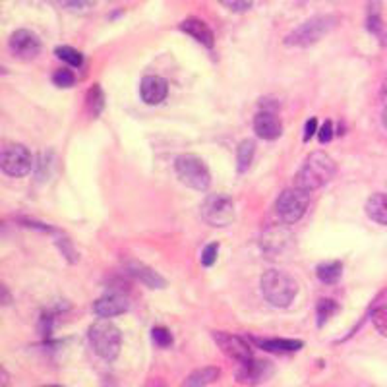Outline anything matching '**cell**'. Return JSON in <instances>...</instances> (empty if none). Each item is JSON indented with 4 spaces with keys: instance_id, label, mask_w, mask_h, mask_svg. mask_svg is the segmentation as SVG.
<instances>
[{
    "instance_id": "obj_1",
    "label": "cell",
    "mask_w": 387,
    "mask_h": 387,
    "mask_svg": "<svg viewBox=\"0 0 387 387\" xmlns=\"http://www.w3.org/2000/svg\"><path fill=\"white\" fill-rule=\"evenodd\" d=\"M337 165L335 161L329 157L328 153L323 152H314L310 153L304 165L298 168L295 177V186L306 192H314L321 186H326L335 177Z\"/></svg>"
},
{
    "instance_id": "obj_2",
    "label": "cell",
    "mask_w": 387,
    "mask_h": 387,
    "mask_svg": "<svg viewBox=\"0 0 387 387\" xmlns=\"http://www.w3.org/2000/svg\"><path fill=\"white\" fill-rule=\"evenodd\" d=\"M261 293L265 300L275 308H286L295 300L298 293V283L289 273L279 270H270L261 275Z\"/></svg>"
},
{
    "instance_id": "obj_3",
    "label": "cell",
    "mask_w": 387,
    "mask_h": 387,
    "mask_svg": "<svg viewBox=\"0 0 387 387\" xmlns=\"http://www.w3.org/2000/svg\"><path fill=\"white\" fill-rule=\"evenodd\" d=\"M89 343L97 356L103 360H115L122 346V335L120 329L110 323L109 320H99L89 328Z\"/></svg>"
},
{
    "instance_id": "obj_4",
    "label": "cell",
    "mask_w": 387,
    "mask_h": 387,
    "mask_svg": "<svg viewBox=\"0 0 387 387\" xmlns=\"http://www.w3.org/2000/svg\"><path fill=\"white\" fill-rule=\"evenodd\" d=\"M335 16H316L310 17L308 22H304L302 26H298L295 31L286 35L285 43L289 47H310V45H316L320 41L321 37L326 35L337 26Z\"/></svg>"
},
{
    "instance_id": "obj_5",
    "label": "cell",
    "mask_w": 387,
    "mask_h": 387,
    "mask_svg": "<svg viewBox=\"0 0 387 387\" xmlns=\"http://www.w3.org/2000/svg\"><path fill=\"white\" fill-rule=\"evenodd\" d=\"M175 170H177V177L180 178V182L188 188L198 190V192H203V190L210 188V168L198 155H180V157H177Z\"/></svg>"
},
{
    "instance_id": "obj_6",
    "label": "cell",
    "mask_w": 387,
    "mask_h": 387,
    "mask_svg": "<svg viewBox=\"0 0 387 387\" xmlns=\"http://www.w3.org/2000/svg\"><path fill=\"white\" fill-rule=\"evenodd\" d=\"M310 192L300 190V188H286L285 192L281 194L275 202V215L281 223L286 225H293L296 221L302 219V215L308 210V203H310Z\"/></svg>"
},
{
    "instance_id": "obj_7",
    "label": "cell",
    "mask_w": 387,
    "mask_h": 387,
    "mask_svg": "<svg viewBox=\"0 0 387 387\" xmlns=\"http://www.w3.org/2000/svg\"><path fill=\"white\" fill-rule=\"evenodd\" d=\"M200 213L211 227H227L235 219V202L227 194H210L202 202Z\"/></svg>"
},
{
    "instance_id": "obj_8",
    "label": "cell",
    "mask_w": 387,
    "mask_h": 387,
    "mask_svg": "<svg viewBox=\"0 0 387 387\" xmlns=\"http://www.w3.org/2000/svg\"><path fill=\"white\" fill-rule=\"evenodd\" d=\"M34 167V157L22 143H6L0 152V168L8 177H26Z\"/></svg>"
},
{
    "instance_id": "obj_9",
    "label": "cell",
    "mask_w": 387,
    "mask_h": 387,
    "mask_svg": "<svg viewBox=\"0 0 387 387\" xmlns=\"http://www.w3.org/2000/svg\"><path fill=\"white\" fill-rule=\"evenodd\" d=\"M8 49L16 59L27 62V60H34L39 57L41 39L34 31H29V29H17V31L10 35Z\"/></svg>"
},
{
    "instance_id": "obj_10",
    "label": "cell",
    "mask_w": 387,
    "mask_h": 387,
    "mask_svg": "<svg viewBox=\"0 0 387 387\" xmlns=\"http://www.w3.org/2000/svg\"><path fill=\"white\" fill-rule=\"evenodd\" d=\"M213 341L217 343V346L227 354L231 360L246 364V362H250L254 358L250 345L246 343L244 339H240V337L231 335V333H225V331H215L213 333Z\"/></svg>"
},
{
    "instance_id": "obj_11",
    "label": "cell",
    "mask_w": 387,
    "mask_h": 387,
    "mask_svg": "<svg viewBox=\"0 0 387 387\" xmlns=\"http://www.w3.org/2000/svg\"><path fill=\"white\" fill-rule=\"evenodd\" d=\"M273 374V366H271L270 360H250L242 364V368L236 372V378L240 384H246V386H256V384H261L265 379L270 378Z\"/></svg>"
},
{
    "instance_id": "obj_12",
    "label": "cell",
    "mask_w": 387,
    "mask_h": 387,
    "mask_svg": "<svg viewBox=\"0 0 387 387\" xmlns=\"http://www.w3.org/2000/svg\"><path fill=\"white\" fill-rule=\"evenodd\" d=\"M254 130L261 140H277L283 134V122L273 110H260L254 118Z\"/></svg>"
},
{
    "instance_id": "obj_13",
    "label": "cell",
    "mask_w": 387,
    "mask_h": 387,
    "mask_svg": "<svg viewBox=\"0 0 387 387\" xmlns=\"http://www.w3.org/2000/svg\"><path fill=\"white\" fill-rule=\"evenodd\" d=\"M128 306H130V302H128L126 296L118 295V293H110V295H105L99 300H95L93 312L103 320H109V318L124 314L128 310Z\"/></svg>"
},
{
    "instance_id": "obj_14",
    "label": "cell",
    "mask_w": 387,
    "mask_h": 387,
    "mask_svg": "<svg viewBox=\"0 0 387 387\" xmlns=\"http://www.w3.org/2000/svg\"><path fill=\"white\" fill-rule=\"evenodd\" d=\"M168 84L159 76H145L140 84L142 101L147 105H159L167 99Z\"/></svg>"
},
{
    "instance_id": "obj_15",
    "label": "cell",
    "mask_w": 387,
    "mask_h": 387,
    "mask_svg": "<svg viewBox=\"0 0 387 387\" xmlns=\"http://www.w3.org/2000/svg\"><path fill=\"white\" fill-rule=\"evenodd\" d=\"M289 244H291V235L281 227L270 228L261 238V248H263V252L270 254L271 258L285 252Z\"/></svg>"
},
{
    "instance_id": "obj_16",
    "label": "cell",
    "mask_w": 387,
    "mask_h": 387,
    "mask_svg": "<svg viewBox=\"0 0 387 387\" xmlns=\"http://www.w3.org/2000/svg\"><path fill=\"white\" fill-rule=\"evenodd\" d=\"M180 29H182L184 34L190 35V37H194L198 43H202L203 47H207V49H211L213 43H215L213 31L207 27L205 22L198 20V17H186L184 22L180 24Z\"/></svg>"
},
{
    "instance_id": "obj_17",
    "label": "cell",
    "mask_w": 387,
    "mask_h": 387,
    "mask_svg": "<svg viewBox=\"0 0 387 387\" xmlns=\"http://www.w3.org/2000/svg\"><path fill=\"white\" fill-rule=\"evenodd\" d=\"M128 271H130L138 281H142L143 285L149 286V289H165V286H167V281L161 277L157 271L147 268L145 263L130 261V263H128Z\"/></svg>"
},
{
    "instance_id": "obj_18",
    "label": "cell",
    "mask_w": 387,
    "mask_h": 387,
    "mask_svg": "<svg viewBox=\"0 0 387 387\" xmlns=\"http://www.w3.org/2000/svg\"><path fill=\"white\" fill-rule=\"evenodd\" d=\"M221 376V370L217 366H205L200 370H194L188 378L180 384V387H207L215 384Z\"/></svg>"
},
{
    "instance_id": "obj_19",
    "label": "cell",
    "mask_w": 387,
    "mask_h": 387,
    "mask_svg": "<svg viewBox=\"0 0 387 387\" xmlns=\"http://www.w3.org/2000/svg\"><path fill=\"white\" fill-rule=\"evenodd\" d=\"M256 343L270 353H296L304 345L300 339H256Z\"/></svg>"
},
{
    "instance_id": "obj_20",
    "label": "cell",
    "mask_w": 387,
    "mask_h": 387,
    "mask_svg": "<svg viewBox=\"0 0 387 387\" xmlns=\"http://www.w3.org/2000/svg\"><path fill=\"white\" fill-rule=\"evenodd\" d=\"M366 215L378 225H387V194L378 192L368 198L366 202Z\"/></svg>"
},
{
    "instance_id": "obj_21",
    "label": "cell",
    "mask_w": 387,
    "mask_h": 387,
    "mask_svg": "<svg viewBox=\"0 0 387 387\" xmlns=\"http://www.w3.org/2000/svg\"><path fill=\"white\" fill-rule=\"evenodd\" d=\"M316 275H318L321 283L333 285L343 275V263L341 261H326V263H320L318 270H316Z\"/></svg>"
},
{
    "instance_id": "obj_22",
    "label": "cell",
    "mask_w": 387,
    "mask_h": 387,
    "mask_svg": "<svg viewBox=\"0 0 387 387\" xmlns=\"http://www.w3.org/2000/svg\"><path fill=\"white\" fill-rule=\"evenodd\" d=\"M254 155H256V143L254 140H244L240 142L238 149H236V163H238V170L246 173L250 165H252Z\"/></svg>"
},
{
    "instance_id": "obj_23",
    "label": "cell",
    "mask_w": 387,
    "mask_h": 387,
    "mask_svg": "<svg viewBox=\"0 0 387 387\" xmlns=\"http://www.w3.org/2000/svg\"><path fill=\"white\" fill-rule=\"evenodd\" d=\"M85 105H87V110L92 117H99L101 115L103 107H105V95H103V89L99 87V84H95L87 92V97H85Z\"/></svg>"
},
{
    "instance_id": "obj_24",
    "label": "cell",
    "mask_w": 387,
    "mask_h": 387,
    "mask_svg": "<svg viewBox=\"0 0 387 387\" xmlns=\"http://www.w3.org/2000/svg\"><path fill=\"white\" fill-rule=\"evenodd\" d=\"M339 310V306H337L335 300H331V298H321L318 306H316V316H318V326H326L333 316Z\"/></svg>"
},
{
    "instance_id": "obj_25",
    "label": "cell",
    "mask_w": 387,
    "mask_h": 387,
    "mask_svg": "<svg viewBox=\"0 0 387 387\" xmlns=\"http://www.w3.org/2000/svg\"><path fill=\"white\" fill-rule=\"evenodd\" d=\"M57 57L74 68H80L82 64H84V57H82V52L76 51V49H72V47H59V49H57Z\"/></svg>"
},
{
    "instance_id": "obj_26",
    "label": "cell",
    "mask_w": 387,
    "mask_h": 387,
    "mask_svg": "<svg viewBox=\"0 0 387 387\" xmlns=\"http://www.w3.org/2000/svg\"><path fill=\"white\" fill-rule=\"evenodd\" d=\"M372 323L381 337H387V304H381L372 312Z\"/></svg>"
},
{
    "instance_id": "obj_27",
    "label": "cell",
    "mask_w": 387,
    "mask_h": 387,
    "mask_svg": "<svg viewBox=\"0 0 387 387\" xmlns=\"http://www.w3.org/2000/svg\"><path fill=\"white\" fill-rule=\"evenodd\" d=\"M152 339L159 349H167V346L173 345V335L167 328H153Z\"/></svg>"
},
{
    "instance_id": "obj_28",
    "label": "cell",
    "mask_w": 387,
    "mask_h": 387,
    "mask_svg": "<svg viewBox=\"0 0 387 387\" xmlns=\"http://www.w3.org/2000/svg\"><path fill=\"white\" fill-rule=\"evenodd\" d=\"M52 82L59 87H72V85L76 84V76L70 70H57L52 74Z\"/></svg>"
},
{
    "instance_id": "obj_29",
    "label": "cell",
    "mask_w": 387,
    "mask_h": 387,
    "mask_svg": "<svg viewBox=\"0 0 387 387\" xmlns=\"http://www.w3.org/2000/svg\"><path fill=\"white\" fill-rule=\"evenodd\" d=\"M217 254H219V244L217 242H211V244H207L205 248H203L202 252V265H205V268H211L215 261H217Z\"/></svg>"
},
{
    "instance_id": "obj_30",
    "label": "cell",
    "mask_w": 387,
    "mask_h": 387,
    "mask_svg": "<svg viewBox=\"0 0 387 387\" xmlns=\"http://www.w3.org/2000/svg\"><path fill=\"white\" fill-rule=\"evenodd\" d=\"M231 12H248L254 6V0H219Z\"/></svg>"
},
{
    "instance_id": "obj_31",
    "label": "cell",
    "mask_w": 387,
    "mask_h": 387,
    "mask_svg": "<svg viewBox=\"0 0 387 387\" xmlns=\"http://www.w3.org/2000/svg\"><path fill=\"white\" fill-rule=\"evenodd\" d=\"M59 4L70 10H84L95 4V0H59Z\"/></svg>"
},
{
    "instance_id": "obj_32",
    "label": "cell",
    "mask_w": 387,
    "mask_h": 387,
    "mask_svg": "<svg viewBox=\"0 0 387 387\" xmlns=\"http://www.w3.org/2000/svg\"><path fill=\"white\" fill-rule=\"evenodd\" d=\"M318 138H320L321 143L331 142V138H333V124H331V120L323 122V126L318 130Z\"/></svg>"
},
{
    "instance_id": "obj_33",
    "label": "cell",
    "mask_w": 387,
    "mask_h": 387,
    "mask_svg": "<svg viewBox=\"0 0 387 387\" xmlns=\"http://www.w3.org/2000/svg\"><path fill=\"white\" fill-rule=\"evenodd\" d=\"M60 250H62V254L66 256L68 261L70 263H74V261H78V252L72 248V244H70V240H62V242H59Z\"/></svg>"
},
{
    "instance_id": "obj_34",
    "label": "cell",
    "mask_w": 387,
    "mask_h": 387,
    "mask_svg": "<svg viewBox=\"0 0 387 387\" xmlns=\"http://www.w3.org/2000/svg\"><path fill=\"white\" fill-rule=\"evenodd\" d=\"M316 132H318V120H316V118H310V120L306 122V126H304V142H308Z\"/></svg>"
},
{
    "instance_id": "obj_35",
    "label": "cell",
    "mask_w": 387,
    "mask_h": 387,
    "mask_svg": "<svg viewBox=\"0 0 387 387\" xmlns=\"http://www.w3.org/2000/svg\"><path fill=\"white\" fill-rule=\"evenodd\" d=\"M381 101H384V107H387V76L384 80V84H381Z\"/></svg>"
},
{
    "instance_id": "obj_36",
    "label": "cell",
    "mask_w": 387,
    "mask_h": 387,
    "mask_svg": "<svg viewBox=\"0 0 387 387\" xmlns=\"http://www.w3.org/2000/svg\"><path fill=\"white\" fill-rule=\"evenodd\" d=\"M2 293H4V304H8V302H10L8 289H6V286H4V285H2Z\"/></svg>"
},
{
    "instance_id": "obj_37",
    "label": "cell",
    "mask_w": 387,
    "mask_h": 387,
    "mask_svg": "<svg viewBox=\"0 0 387 387\" xmlns=\"http://www.w3.org/2000/svg\"><path fill=\"white\" fill-rule=\"evenodd\" d=\"M381 120H384V126L387 128V107H384V115H381Z\"/></svg>"
},
{
    "instance_id": "obj_38",
    "label": "cell",
    "mask_w": 387,
    "mask_h": 387,
    "mask_svg": "<svg viewBox=\"0 0 387 387\" xmlns=\"http://www.w3.org/2000/svg\"><path fill=\"white\" fill-rule=\"evenodd\" d=\"M45 387H64V386H45Z\"/></svg>"
},
{
    "instance_id": "obj_39",
    "label": "cell",
    "mask_w": 387,
    "mask_h": 387,
    "mask_svg": "<svg viewBox=\"0 0 387 387\" xmlns=\"http://www.w3.org/2000/svg\"><path fill=\"white\" fill-rule=\"evenodd\" d=\"M52 2H59V0H52Z\"/></svg>"
}]
</instances>
